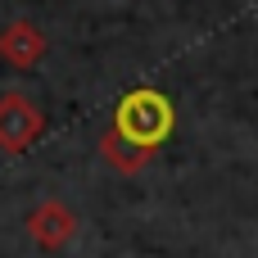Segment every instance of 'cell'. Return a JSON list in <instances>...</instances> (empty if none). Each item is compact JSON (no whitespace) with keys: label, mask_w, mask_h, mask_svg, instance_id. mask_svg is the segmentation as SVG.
<instances>
[{"label":"cell","mask_w":258,"mask_h":258,"mask_svg":"<svg viewBox=\"0 0 258 258\" xmlns=\"http://www.w3.org/2000/svg\"><path fill=\"white\" fill-rule=\"evenodd\" d=\"M172 127H177L172 100H168L163 91H154V86H132V91L118 100V109H113L104 136H100V159H104L113 172L136 177V172L168 145Z\"/></svg>","instance_id":"6da1fadb"},{"label":"cell","mask_w":258,"mask_h":258,"mask_svg":"<svg viewBox=\"0 0 258 258\" xmlns=\"http://www.w3.org/2000/svg\"><path fill=\"white\" fill-rule=\"evenodd\" d=\"M73 236H77V213L63 200H41L27 213V240L36 249H45V254H59Z\"/></svg>","instance_id":"3957f363"},{"label":"cell","mask_w":258,"mask_h":258,"mask_svg":"<svg viewBox=\"0 0 258 258\" xmlns=\"http://www.w3.org/2000/svg\"><path fill=\"white\" fill-rule=\"evenodd\" d=\"M0 59H5L9 68H18V73L36 68V63L45 59V36H41V27L27 23V18L9 23V27L0 32Z\"/></svg>","instance_id":"277c9868"},{"label":"cell","mask_w":258,"mask_h":258,"mask_svg":"<svg viewBox=\"0 0 258 258\" xmlns=\"http://www.w3.org/2000/svg\"><path fill=\"white\" fill-rule=\"evenodd\" d=\"M45 132V113L27 91L0 95V154H27Z\"/></svg>","instance_id":"7a4b0ae2"}]
</instances>
